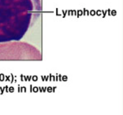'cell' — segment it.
Wrapping results in <instances>:
<instances>
[{
	"label": "cell",
	"instance_id": "1",
	"mask_svg": "<svg viewBox=\"0 0 123 115\" xmlns=\"http://www.w3.org/2000/svg\"><path fill=\"white\" fill-rule=\"evenodd\" d=\"M41 7L40 0H0V43L22 38Z\"/></svg>",
	"mask_w": 123,
	"mask_h": 115
}]
</instances>
